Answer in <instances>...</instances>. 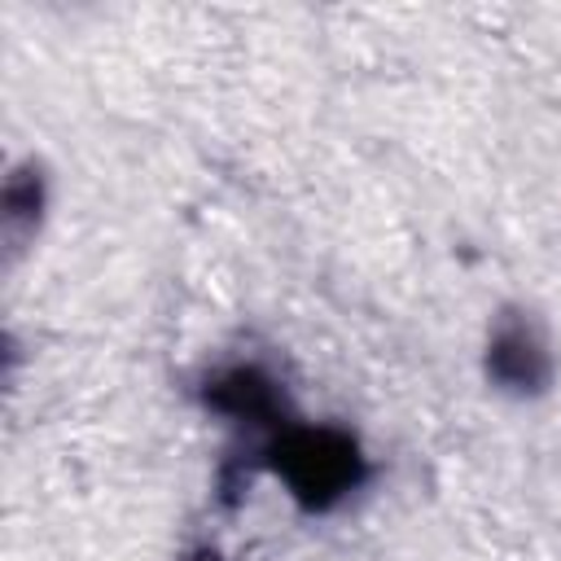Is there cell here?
<instances>
[{
  "label": "cell",
  "instance_id": "2",
  "mask_svg": "<svg viewBox=\"0 0 561 561\" xmlns=\"http://www.w3.org/2000/svg\"><path fill=\"white\" fill-rule=\"evenodd\" d=\"M486 373L504 386V390H539L548 381V351L539 342V333L526 320H508L495 329L491 337V355H486Z\"/></svg>",
  "mask_w": 561,
  "mask_h": 561
},
{
  "label": "cell",
  "instance_id": "1",
  "mask_svg": "<svg viewBox=\"0 0 561 561\" xmlns=\"http://www.w3.org/2000/svg\"><path fill=\"white\" fill-rule=\"evenodd\" d=\"M276 469L285 473V482L294 486V495H302L307 504L324 508V504H333L337 495H346L355 486V478H359V451L342 434L298 430V434L280 438Z\"/></svg>",
  "mask_w": 561,
  "mask_h": 561
}]
</instances>
